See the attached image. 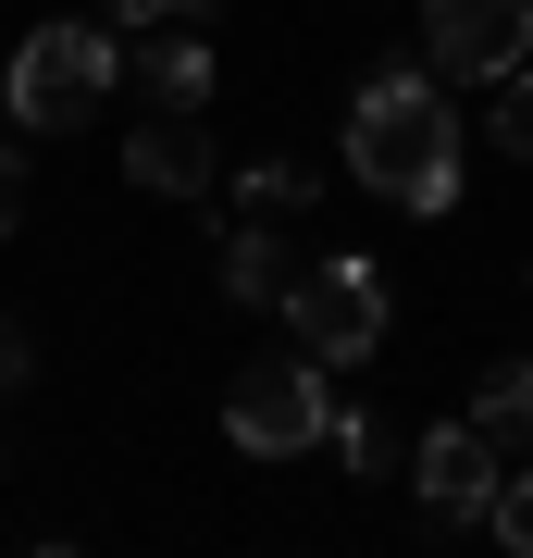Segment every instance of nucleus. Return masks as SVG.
Returning a JSON list of instances; mask_svg holds the SVG:
<instances>
[{
    "mask_svg": "<svg viewBox=\"0 0 533 558\" xmlns=\"http://www.w3.org/2000/svg\"><path fill=\"white\" fill-rule=\"evenodd\" d=\"M348 174L373 186V199H397V211H447L459 199V112H447V87L410 75V62H385L348 100Z\"/></svg>",
    "mask_w": 533,
    "mask_h": 558,
    "instance_id": "obj_1",
    "label": "nucleus"
},
{
    "mask_svg": "<svg viewBox=\"0 0 533 558\" xmlns=\"http://www.w3.org/2000/svg\"><path fill=\"white\" fill-rule=\"evenodd\" d=\"M124 50H112V13H75V25H38L13 50V124L25 137H62V124H99Z\"/></svg>",
    "mask_w": 533,
    "mask_h": 558,
    "instance_id": "obj_2",
    "label": "nucleus"
},
{
    "mask_svg": "<svg viewBox=\"0 0 533 558\" xmlns=\"http://www.w3.org/2000/svg\"><path fill=\"white\" fill-rule=\"evenodd\" d=\"M323 373H336V360H249L237 373V398H223V435H237L249 459H298V447H323L336 435V398H323Z\"/></svg>",
    "mask_w": 533,
    "mask_h": 558,
    "instance_id": "obj_3",
    "label": "nucleus"
},
{
    "mask_svg": "<svg viewBox=\"0 0 533 558\" xmlns=\"http://www.w3.org/2000/svg\"><path fill=\"white\" fill-rule=\"evenodd\" d=\"M286 323H298V348L311 360H373L385 348V260H360V248H336V260H311V274L286 286Z\"/></svg>",
    "mask_w": 533,
    "mask_h": 558,
    "instance_id": "obj_4",
    "label": "nucleus"
},
{
    "mask_svg": "<svg viewBox=\"0 0 533 558\" xmlns=\"http://www.w3.org/2000/svg\"><path fill=\"white\" fill-rule=\"evenodd\" d=\"M422 62L435 75H472V87L521 75L533 62V0H435L422 13Z\"/></svg>",
    "mask_w": 533,
    "mask_h": 558,
    "instance_id": "obj_5",
    "label": "nucleus"
},
{
    "mask_svg": "<svg viewBox=\"0 0 533 558\" xmlns=\"http://www.w3.org/2000/svg\"><path fill=\"white\" fill-rule=\"evenodd\" d=\"M410 484H422V509H435V521H484V497L509 484V459H496L484 422H435V435L410 447Z\"/></svg>",
    "mask_w": 533,
    "mask_h": 558,
    "instance_id": "obj_6",
    "label": "nucleus"
},
{
    "mask_svg": "<svg viewBox=\"0 0 533 558\" xmlns=\"http://www.w3.org/2000/svg\"><path fill=\"white\" fill-rule=\"evenodd\" d=\"M124 174H137L149 199H211V186H223L211 124H198V112H149L137 137H124Z\"/></svg>",
    "mask_w": 533,
    "mask_h": 558,
    "instance_id": "obj_7",
    "label": "nucleus"
},
{
    "mask_svg": "<svg viewBox=\"0 0 533 558\" xmlns=\"http://www.w3.org/2000/svg\"><path fill=\"white\" fill-rule=\"evenodd\" d=\"M286 286H298V260H286V236L274 223H237V236H223V299H249V311H286Z\"/></svg>",
    "mask_w": 533,
    "mask_h": 558,
    "instance_id": "obj_8",
    "label": "nucleus"
},
{
    "mask_svg": "<svg viewBox=\"0 0 533 558\" xmlns=\"http://www.w3.org/2000/svg\"><path fill=\"white\" fill-rule=\"evenodd\" d=\"M137 87L161 112H198V100H211V50H198V38H149L137 50Z\"/></svg>",
    "mask_w": 533,
    "mask_h": 558,
    "instance_id": "obj_9",
    "label": "nucleus"
},
{
    "mask_svg": "<svg viewBox=\"0 0 533 558\" xmlns=\"http://www.w3.org/2000/svg\"><path fill=\"white\" fill-rule=\"evenodd\" d=\"M472 422H484L496 447L533 459V373H521V360H496V373H484V410H472Z\"/></svg>",
    "mask_w": 533,
    "mask_h": 558,
    "instance_id": "obj_10",
    "label": "nucleus"
},
{
    "mask_svg": "<svg viewBox=\"0 0 533 558\" xmlns=\"http://www.w3.org/2000/svg\"><path fill=\"white\" fill-rule=\"evenodd\" d=\"M237 199H249L261 223H286V211H311V199H323V174H298V161H249Z\"/></svg>",
    "mask_w": 533,
    "mask_h": 558,
    "instance_id": "obj_11",
    "label": "nucleus"
},
{
    "mask_svg": "<svg viewBox=\"0 0 533 558\" xmlns=\"http://www.w3.org/2000/svg\"><path fill=\"white\" fill-rule=\"evenodd\" d=\"M484 124H496L509 161H533V75H496V87H484Z\"/></svg>",
    "mask_w": 533,
    "mask_h": 558,
    "instance_id": "obj_12",
    "label": "nucleus"
},
{
    "mask_svg": "<svg viewBox=\"0 0 533 558\" xmlns=\"http://www.w3.org/2000/svg\"><path fill=\"white\" fill-rule=\"evenodd\" d=\"M484 534L509 546V558H533V459H521L509 484H496V497H484Z\"/></svg>",
    "mask_w": 533,
    "mask_h": 558,
    "instance_id": "obj_13",
    "label": "nucleus"
},
{
    "mask_svg": "<svg viewBox=\"0 0 533 558\" xmlns=\"http://www.w3.org/2000/svg\"><path fill=\"white\" fill-rule=\"evenodd\" d=\"M336 459H348V472H397V435L373 410H336Z\"/></svg>",
    "mask_w": 533,
    "mask_h": 558,
    "instance_id": "obj_14",
    "label": "nucleus"
},
{
    "mask_svg": "<svg viewBox=\"0 0 533 558\" xmlns=\"http://www.w3.org/2000/svg\"><path fill=\"white\" fill-rule=\"evenodd\" d=\"M25 373H38V336H25V323H13V311H0V398H13V385H25Z\"/></svg>",
    "mask_w": 533,
    "mask_h": 558,
    "instance_id": "obj_15",
    "label": "nucleus"
},
{
    "mask_svg": "<svg viewBox=\"0 0 533 558\" xmlns=\"http://www.w3.org/2000/svg\"><path fill=\"white\" fill-rule=\"evenodd\" d=\"M112 25H174V13H198V0H99Z\"/></svg>",
    "mask_w": 533,
    "mask_h": 558,
    "instance_id": "obj_16",
    "label": "nucleus"
},
{
    "mask_svg": "<svg viewBox=\"0 0 533 558\" xmlns=\"http://www.w3.org/2000/svg\"><path fill=\"white\" fill-rule=\"evenodd\" d=\"M13 174H25V149L0 137V236H13V211H25V186H13Z\"/></svg>",
    "mask_w": 533,
    "mask_h": 558,
    "instance_id": "obj_17",
    "label": "nucleus"
}]
</instances>
